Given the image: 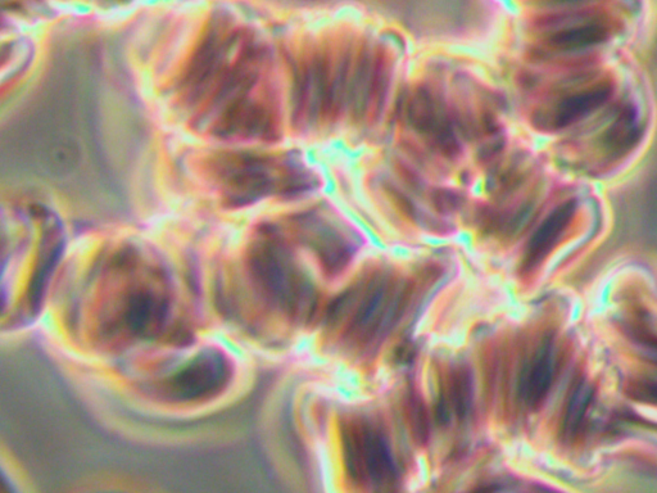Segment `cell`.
I'll use <instances>...</instances> for the list:
<instances>
[{"instance_id":"6da1fadb","label":"cell","mask_w":657,"mask_h":493,"mask_svg":"<svg viewBox=\"0 0 657 493\" xmlns=\"http://www.w3.org/2000/svg\"><path fill=\"white\" fill-rule=\"evenodd\" d=\"M343 454L353 481L378 488L396 485L398 472L382 433L370 424H350L343 432Z\"/></svg>"},{"instance_id":"7a4b0ae2","label":"cell","mask_w":657,"mask_h":493,"mask_svg":"<svg viewBox=\"0 0 657 493\" xmlns=\"http://www.w3.org/2000/svg\"><path fill=\"white\" fill-rule=\"evenodd\" d=\"M257 271L262 286L283 310L294 316H308L314 310V287L288 262L264 257Z\"/></svg>"},{"instance_id":"3957f363","label":"cell","mask_w":657,"mask_h":493,"mask_svg":"<svg viewBox=\"0 0 657 493\" xmlns=\"http://www.w3.org/2000/svg\"><path fill=\"white\" fill-rule=\"evenodd\" d=\"M402 296L393 297L387 280L375 282L367 291L364 301L356 311L351 330L361 338L373 337L389 320L396 319V312L402 307Z\"/></svg>"},{"instance_id":"277c9868","label":"cell","mask_w":657,"mask_h":493,"mask_svg":"<svg viewBox=\"0 0 657 493\" xmlns=\"http://www.w3.org/2000/svg\"><path fill=\"white\" fill-rule=\"evenodd\" d=\"M554 368L552 347L546 343L534 355L520 382L521 398L532 409L541 404L550 390Z\"/></svg>"},{"instance_id":"5b68a950","label":"cell","mask_w":657,"mask_h":493,"mask_svg":"<svg viewBox=\"0 0 657 493\" xmlns=\"http://www.w3.org/2000/svg\"><path fill=\"white\" fill-rule=\"evenodd\" d=\"M613 94V85L600 83L581 92L570 94L557 107L554 124L556 128H564L574 124L588 113L602 106Z\"/></svg>"},{"instance_id":"8992f818","label":"cell","mask_w":657,"mask_h":493,"mask_svg":"<svg viewBox=\"0 0 657 493\" xmlns=\"http://www.w3.org/2000/svg\"><path fill=\"white\" fill-rule=\"evenodd\" d=\"M224 369V364L220 360H216V357H205L194 363L192 368L180 374L175 384L180 393L197 397L217 387V383L221 382L224 377Z\"/></svg>"},{"instance_id":"52a82bcc","label":"cell","mask_w":657,"mask_h":493,"mask_svg":"<svg viewBox=\"0 0 657 493\" xmlns=\"http://www.w3.org/2000/svg\"><path fill=\"white\" fill-rule=\"evenodd\" d=\"M574 212V203H566V205L557 208V210L548 217L542 228L538 230L536 237H534L532 244H530L529 253L527 257V266L536 265L543 256L546 255L548 250L555 243L556 239L568 225L572 219Z\"/></svg>"},{"instance_id":"ba28073f","label":"cell","mask_w":657,"mask_h":493,"mask_svg":"<svg viewBox=\"0 0 657 493\" xmlns=\"http://www.w3.org/2000/svg\"><path fill=\"white\" fill-rule=\"evenodd\" d=\"M607 38V31L601 26H583L577 27L561 33L554 38L552 44L561 51H581V49L593 47L600 43H604Z\"/></svg>"},{"instance_id":"9c48e42d","label":"cell","mask_w":657,"mask_h":493,"mask_svg":"<svg viewBox=\"0 0 657 493\" xmlns=\"http://www.w3.org/2000/svg\"><path fill=\"white\" fill-rule=\"evenodd\" d=\"M450 404L461 420L469 415L473 405V378L468 369L460 368L452 374Z\"/></svg>"},{"instance_id":"30bf717a","label":"cell","mask_w":657,"mask_h":493,"mask_svg":"<svg viewBox=\"0 0 657 493\" xmlns=\"http://www.w3.org/2000/svg\"><path fill=\"white\" fill-rule=\"evenodd\" d=\"M638 130L633 126L632 117H627L623 126H616L614 134L609 135L610 147L614 152L625 151L628 146H633L636 142Z\"/></svg>"},{"instance_id":"8fae6325","label":"cell","mask_w":657,"mask_h":493,"mask_svg":"<svg viewBox=\"0 0 657 493\" xmlns=\"http://www.w3.org/2000/svg\"><path fill=\"white\" fill-rule=\"evenodd\" d=\"M451 404L444 395L439 396L436 404V420L439 425H446L451 419Z\"/></svg>"}]
</instances>
